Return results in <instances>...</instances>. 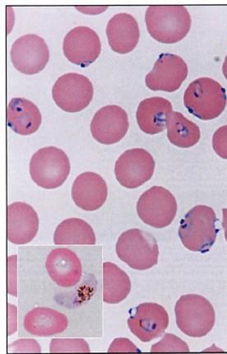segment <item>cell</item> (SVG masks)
<instances>
[{"label": "cell", "mask_w": 227, "mask_h": 354, "mask_svg": "<svg viewBox=\"0 0 227 354\" xmlns=\"http://www.w3.org/2000/svg\"><path fill=\"white\" fill-rule=\"evenodd\" d=\"M7 122L21 136H30L39 129L42 116L38 107L25 98H12L7 108Z\"/></svg>", "instance_id": "cell-20"}, {"label": "cell", "mask_w": 227, "mask_h": 354, "mask_svg": "<svg viewBox=\"0 0 227 354\" xmlns=\"http://www.w3.org/2000/svg\"><path fill=\"white\" fill-rule=\"evenodd\" d=\"M167 137L175 146L188 149L198 144L201 138L200 129L179 112L173 111L166 124Z\"/></svg>", "instance_id": "cell-24"}, {"label": "cell", "mask_w": 227, "mask_h": 354, "mask_svg": "<svg viewBox=\"0 0 227 354\" xmlns=\"http://www.w3.org/2000/svg\"><path fill=\"white\" fill-rule=\"evenodd\" d=\"M10 55L17 71L32 75L44 70L49 62L50 50L44 39L28 34L17 39L12 46Z\"/></svg>", "instance_id": "cell-10"}, {"label": "cell", "mask_w": 227, "mask_h": 354, "mask_svg": "<svg viewBox=\"0 0 227 354\" xmlns=\"http://www.w3.org/2000/svg\"><path fill=\"white\" fill-rule=\"evenodd\" d=\"M172 112V104L164 97L145 99L140 102L137 110V122L143 132L148 135H157L165 131Z\"/></svg>", "instance_id": "cell-19"}, {"label": "cell", "mask_w": 227, "mask_h": 354, "mask_svg": "<svg viewBox=\"0 0 227 354\" xmlns=\"http://www.w3.org/2000/svg\"><path fill=\"white\" fill-rule=\"evenodd\" d=\"M131 282L128 275L111 262L103 264V300L106 304H118L130 295Z\"/></svg>", "instance_id": "cell-22"}, {"label": "cell", "mask_w": 227, "mask_h": 354, "mask_svg": "<svg viewBox=\"0 0 227 354\" xmlns=\"http://www.w3.org/2000/svg\"><path fill=\"white\" fill-rule=\"evenodd\" d=\"M154 171L155 160L143 149L127 150L115 162V177L122 187L128 189L138 188L147 183Z\"/></svg>", "instance_id": "cell-9"}, {"label": "cell", "mask_w": 227, "mask_h": 354, "mask_svg": "<svg viewBox=\"0 0 227 354\" xmlns=\"http://www.w3.org/2000/svg\"><path fill=\"white\" fill-rule=\"evenodd\" d=\"M130 123L122 107L110 105L101 108L92 120V135L102 145H114L126 136Z\"/></svg>", "instance_id": "cell-14"}, {"label": "cell", "mask_w": 227, "mask_h": 354, "mask_svg": "<svg viewBox=\"0 0 227 354\" xmlns=\"http://www.w3.org/2000/svg\"><path fill=\"white\" fill-rule=\"evenodd\" d=\"M175 313L179 329L193 338L207 335L215 324L213 306L202 296H182L175 305Z\"/></svg>", "instance_id": "cell-4"}, {"label": "cell", "mask_w": 227, "mask_h": 354, "mask_svg": "<svg viewBox=\"0 0 227 354\" xmlns=\"http://www.w3.org/2000/svg\"><path fill=\"white\" fill-rule=\"evenodd\" d=\"M8 335H11L14 333L17 328V310L14 306L8 305Z\"/></svg>", "instance_id": "cell-31"}, {"label": "cell", "mask_w": 227, "mask_h": 354, "mask_svg": "<svg viewBox=\"0 0 227 354\" xmlns=\"http://www.w3.org/2000/svg\"><path fill=\"white\" fill-rule=\"evenodd\" d=\"M70 174V162L63 150L46 147L37 151L30 162V175L40 187L57 189Z\"/></svg>", "instance_id": "cell-6"}, {"label": "cell", "mask_w": 227, "mask_h": 354, "mask_svg": "<svg viewBox=\"0 0 227 354\" xmlns=\"http://www.w3.org/2000/svg\"><path fill=\"white\" fill-rule=\"evenodd\" d=\"M46 267L51 279L63 288L74 287L82 278V264L78 256L70 249L51 250Z\"/></svg>", "instance_id": "cell-16"}, {"label": "cell", "mask_w": 227, "mask_h": 354, "mask_svg": "<svg viewBox=\"0 0 227 354\" xmlns=\"http://www.w3.org/2000/svg\"><path fill=\"white\" fill-rule=\"evenodd\" d=\"M39 230V218L32 206L26 203L16 202L8 206L7 236L11 243L28 244Z\"/></svg>", "instance_id": "cell-15"}, {"label": "cell", "mask_w": 227, "mask_h": 354, "mask_svg": "<svg viewBox=\"0 0 227 354\" xmlns=\"http://www.w3.org/2000/svg\"><path fill=\"white\" fill-rule=\"evenodd\" d=\"M8 292L10 295L17 297V277H16V267L12 265L10 261L8 260Z\"/></svg>", "instance_id": "cell-30"}, {"label": "cell", "mask_w": 227, "mask_h": 354, "mask_svg": "<svg viewBox=\"0 0 227 354\" xmlns=\"http://www.w3.org/2000/svg\"><path fill=\"white\" fill-rule=\"evenodd\" d=\"M184 103L190 113L200 120L216 119L226 106V90L215 80L200 77L186 90Z\"/></svg>", "instance_id": "cell-3"}, {"label": "cell", "mask_w": 227, "mask_h": 354, "mask_svg": "<svg viewBox=\"0 0 227 354\" xmlns=\"http://www.w3.org/2000/svg\"><path fill=\"white\" fill-rule=\"evenodd\" d=\"M128 326L142 342L159 338L169 326V316L164 306L145 302L130 310Z\"/></svg>", "instance_id": "cell-11"}, {"label": "cell", "mask_w": 227, "mask_h": 354, "mask_svg": "<svg viewBox=\"0 0 227 354\" xmlns=\"http://www.w3.org/2000/svg\"><path fill=\"white\" fill-rule=\"evenodd\" d=\"M148 31L155 40L174 44L187 36L191 28V17L185 6H152L145 16Z\"/></svg>", "instance_id": "cell-1"}, {"label": "cell", "mask_w": 227, "mask_h": 354, "mask_svg": "<svg viewBox=\"0 0 227 354\" xmlns=\"http://www.w3.org/2000/svg\"><path fill=\"white\" fill-rule=\"evenodd\" d=\"M109 45L115 53L128 54L138 45L140 32L138 21L131 15L121 12L109 21L106 28Z\"/></svg>", "instance_id": "cell-18"}, {"label": "cell", "mask_w": 227, "mask_h": 354, "mask_svg": "<svg viewBox=\"0 0 227 354\" xmlns=\"http://www.w3.org/2000/svg\"><path fill=\"white\" fill-rule=\"evenodd\" d=\"M109 353L132 352L139 353L140 351L131 342L130 339L124 338L115 339L110 344L108 349Z\"/></svg>", "instance_id": "cell-29"}, {"label": "cell", "mask_w": 227, "mask_h": 354, "mask_svg": "<svg viewBox=\"0 0 227 354\" xmlns=\"http://www.w3.org/2000/svg\"><path fill=\"white\" fill-rule=\"evenodd\" d=\"M94 94L92 82L79 73H70L59 77L52 89L57 105L64 111L75 113L88 107Z\"/></svg>", "instance_id": "cell-8"}, {"label": "cell", "mask_w": 227, "mask_h": 354, "mask_svg": "<svg viewBox=\"0 0 227 354\" xmlns=\"http://www.w3.org/2000/svg\"><path fill=\"white\" fill-rule=\"evenodd\" d=\"M108 196V188L100 175L84 172L75 180L72 187V198L75 205L85 211H95L105 204Z\"/></svg>", "instance_id": "cell-17"}, {"label": "cell", "mask_w": 227, "mask_h": 354, "mask_svg": "<svg viewBox=\"0 0 227 354\" xmlns=\"http://www.w3.org/2000/svg\"><path fill=\"white\" fill-rule=\"evenodd\" d=\"M115 250L122 261L137 270L151 269L157 264L159 257V248L155 237L136 228L122 233Z\"/></svg>", "instance_id": "cell-5"}, {"label": "cell", "mask_w": 227, "mask_h": 354, "mask_svg": "<svg viewBox=\"0 0 227 354\" xmlns=\"http://www.w3.org/2000/svg\"><path fill=\"white\" fill-rule=\"evenodd\" d=\"M151 352H190V348H188L187 344L178 337L166 334L160 342L152 345Z\"/></svg>", "instance_id": "cell-26"}, {"label": "cell", "mask_w": 227, "mask_h": 354, "mask_svg": "<svg viewBox=\"0 0 227 354\" xmlns=\"http://www.w3.org/2000/svg\"><path fill=\"white\" fill-rule=\"evenodd\" d=\"M215 211L206 205L195 206L181 221L179 236L192 252L206 253L215 243L218 230Z\"/></svg>", "instance_id": "cell-2"}, {"label": "cell", "mask_w": 227, "mask_h": 354, "mask_svg": "<svg viewBox=\"0 0 227 354\" xmlns=\"http://www.w3.org/2000/svg\"><path fill=\"white\" fill-rule=\"evenodd\" d=\"M12 353H41L39 344L34 339H19L10 345Z\"/></svg>", "instance_id": "cell-28"}, {"label": "cell", "mask_w": 227, "mask_h": 354, "mask_svg": "<svg viewBox=\"0 0 227 354\" xmlns=\"http://www.w3.org/2000/svg\"><path fill=\"white\" fill-rule=\"evenodd\" d=\"M224 220H222V227H224V230L225 232V237L227 241V209H224Z\"/></svg>", "instance_id": "cell-32"}, {"label": "cell", "mask_w": 227, "mask_h": 354, "mask_svg": "<svg viewBox=\"0 0 227 354\" xmlns=\"http://www.w3.org/2000/svg\"><path fill=\"white\" fill-rule=\"evenodd\" d=\"M213 147L218 156L227 159V125L218 129L214 133Z\"/></svg>", "instance_id": "cell-27"}, {"label": "cell", "mask_w": 227, "mask_h": 354, "mask_svg": "<svg viewBox=\"0 0 227 354\" xmlns=\"http://www.w3.org/2000/svg\"><path fill=\"white\" fill-rule=\"evenodd\" d=\"M137 213L148 225L164 228L168 227L177 216V202L168 189L153 187L140 196Z\"/></svg>", "instance_id": "cell-7"}, {"label": "cell", "mask_w": 227, "mask_h": 354, "mask_svg": "<svg viewBox=\"0 0 227 354\" xmlns=\"http://www.w3.org/2000/svg\"><path fill=\"white\" fill-rule=\"evenodd\" d=\"M68 326V321L66 315L47 308H34L24 319L25 330L37 337L61 334Z\"/></svg>", "instance_id": "cell-21"}, {"label": "cell", "mask_w": 227, "mask_h": 354, "mask_svg": "<svg viewBox=\"0 0 227 354\" xmlns=\"http://www.w3.org/2000/svg\"><path fill=\"white\" fill-rule=\"evenodd\" d=\"M222 72H224V75L227 80V55L226 56L224 66H222Z\"/></svg>", "instance_id": "cell-33"}, {"label": "cell", "mask_w": 227, "mask_h": 354, "mask_svg": "<svg viewBox=\"0 0 227 354\" xmlns=\"http://www.w3.org/2000/svg\"><path fill=\"white\" fill-rule=\"evenodd\" d=\"M50 352L55 353H90L89 345L83 339H53Z\"/></svg>", "instance_id": "cell-25"}, {"label": "cell", "mask_w": 227, "mask_h": 354, "mask_svg": "<svg viewBox=\"0 0 227 354\" xmlns=\"http://www.w3.org/2000/svg\"><path fill=\"white\" fill-rule=\"evenodd\" d=\"M188 73L187 64L181 57L173 54H161L152 71L146 76V85L152 91L172 93L181 88Z\"/></svg>", "instance_id": "cell-12"}, {"label": "cell", "mask_w": 227, "mask_h": 354, "mask_svg": "<svg viewBox=\"0 0 227 354\" xmlns=\"http://www.w3.org/2000/svg\"><path fill=\"white\" fill-rule=\"evenodd\" d=\"M96 241L92 227L80 218L64 220L54 234V243L57 245H94Z\"/></svg>", "instance_id": "cell-23"}, {"label": "cell", "mask_w": 227, "mask_h": 354, "mask_svg": "<svg viewBox=\"0 0 227 354\" xmlns=\"http://www.w3.org/2000/svg\"><path fill=\"white\" fill-rule=\"evenodd\" d=\"M63 50L71 63L88 67L99 57L101 51L100 37L92 29L81 26L67 33L63 39Z\"/></svg>", "instance_id": "cell-13"}]
</instances>
